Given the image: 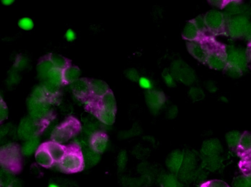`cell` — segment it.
<instances>
[{"mask_svg": "<svg viewBox=\"0 0 251 187\" xmlns=\"http://www.w3.org/2000/svg\"><path fill=\"white\" fill-rule=\"evenodd\" d=\"M46 80L59 87L63 85V70L54 67L49 72Z\"/></svg>", "mask_w": 251, "mask_h": 187, "instance_id": "27", "label": "cell"}, {"mask_svg": "<svg viewBox=\"0 0 251 187\" xmlns=\"http://www.w3.org/2000/svg\"><path fill=\"white\" fill-rule=\"evenodd\" d=\"M177 182L173 177H168L165 180L163 187H177Z\"/></svg>", "mask_w": 251, "mask_h": 187, "instance_id": "45", "label": "cell"}, {"mask_svg": "<svg viewBox=\"0 0 251 187\" xmlns=\"http://www.w3.org/2000/svg\"><path fill=\"white\" fill-rule=\"evenodd\" d=\"M245 176H246L249 182L250 183V184L251 185V174L247 175H245Z\"/></svg>", "mask_w": 251, "mask_h": 187, "instance_id": "54", "label": "cell"}, {"mask_svg": "<svg viewBox=\"0 0 251 187\" xmlns=\"http://www.w3.org/2000/svg\"><path fill=\"white\" fill-rule=\"evenodd\" d=\"M48 57L54 67L60 70H63L71 65L70 60L60 55L51 53Z\"/></svg>", "mask_w": 251, "mask_h": 187, "instance_id": "22", "label": "cell"}, {"mask_svg": "<svg viewBox=\"0 0 251 187\" xmlns=\"http://www.w3.org/2000/svg\"><path fill=\"white\" fill-rule=\"evenodd\" d=\"M229 1H209V2L213 6L218 8H225Z\"/></svg>", "mask_w": 251, "mask_h": 187, "instance_id": "46", "label": "cell"}, {"mask_svg": "<svg viewBox=\"0 0 251 187\" xmlns=\"http://www.w3.org/2000/svg\"><path fill=\"white\" fill-rule=\"evenodd\" d=\"M53 67L54 66L49 60L48 56L47 58L44 57L38 65L37 70L40 77L45 81L49 72Z\"/></svg>", "mask_w": 251, "mask_h": 187, "instance_id": "24", "label": "cell"}, {"mask_svg": "<svg viewBox=\"0 0 251 187\" xmlns=\"http://www.w3.org/2000/svg\"><path fill=\"white\" fill-rule=\"evenodd\" d=\"M226 73L230 77L233 78L240 77L243 72L240 69L227 64L224 70Z\"/></svg>", "mask_w": 251, "mask_h": 187, "instance_id": "40", "label": "cell"}, {"mask_svg": "<svg viewBox=\"0 0 251 187\" xmlns=\"http://www.w3.org/2000/svg\"><path fill=\"white\" fill-rule=\"evenodd\" d=\"M189 95L193 101H199L205 97L203 91L198 87H191L189 91Z\"/></svg>", "mask_w": 251, "mask_h": 187, "instance_id": "36", "label": "cell"}, {"mask_svg": "<svg viewBox=\"0 0 251 187\" xmlns=\"http://www.w3.org/2000/svg\"><path fill=\"white\" fill-rule=\"evenodd\" d=\"M193 21L201 35L204 34L207 31L208 29L204 17L199 16L193 20Z\"/></svg>", "mask_w": 251, "mask_h": 187, "instance_id": "39", "label": "cell"}, {"mask_svg": "<svg viewBox=\"0 0 251 187\" xmlns=\"http://www.w3.org/2000/svg\"><path fill=\"white\" fill-rule=\"evenodd\" d=\"M227 64L237 68L243 72L246 71L248 62L246 52L240 48L230 47L227 48Z\"/></svg>", "mask_w": 251, "mask_h": 187, "instance_id": "9", "label": "cell"}, {"mask_svg": "<svg viewBox=\"0 0 251 187\" xmlns=\"http://www.w3.org/2000/svg\"><path fill=\"white\" fill-rule=\"evenodd\" d=\"M184 161V155L179 152H173L167 160V165L172 171L176 172L179 170Z\"/></svg>", "mask_w": 251, "mask_h": 187, "instance_id": "23", "label": "cell"}, {"mask_svg": "<svg viewBox=\"0 0 251 187\" xmlns=\"http://www.w3.org/2000/svg\"><path fill=\"white\" fill-rule=\"evenodd\" d=\"M74 95L79 99L87 101L91 97L89 79L80 78L70 84Z\"/></svg>", "mask_w": 251, "mask_h": 187, "instance_id": "12", "label": "cell"}, {"mask_svg": "<svg viewBox=\"0 0 251 187\" xmlns=\"http://www.w3.org/2000/svg\"><path fill=\"white\" fill-rule=\"evenodd\" d=\"M8 187H22V186L20 183H18L16 181H14L11 183Z\"/></svg>", "mask_w": 251, "mask_h": 187, "instance_id": "52", "label": "cell"}, {"mask_svg": "<svg viewBox=\"0 0 251 187\" xmlns=\"http://www.w3.org/2000/svg\"><path fill=\"white\" fill-rule=\"evenodd\" d=\"M15 1H12V0H5V1H2V2L4 5H10L12 3H13Z\"/></svg>", "mask_w": 251, "mask_h": 187, "instance_id": "53", "label": "cell"}, {"mask_svg": "<svg viewBox=\"0 0 251 187\" xmlns=\"http://www.w3.org/2000/svg\"><path fill=\"white\" fill-rule=\"evenodd\" d=\"M204 19L208 30L213 34L221 35L226 31V21L222 13L210 11L206 14Z\"/></svg>", "mask_w": 251, "mask_h": 187, "instance_id": "7", "label": "cell"}, {"mask_svg": "<svg viewBox=\"0 0 251 187\" xmlns=\"http://www.w3.org/2000/svg\"><path fill=\"white\" fill-rule=\"evenodd\" d=\"M19 26L24 30L30 31L33 29L34 24L31 19L25 18L20 20Z\"/></svg>", "mask_w": 251, "mask_h": 187, "instance_id": "41", "label": "cell"}, {"mask_svg": "<svg viewBox=\"0 0 251 187\" xmlns=\"http://www.w3.org/2000/svg\"><path fill=\"white\" fill-rule=\"evenodd\" d=\"M249 23L247 17L239 15L226 22V31L231 38L237 39L244 36Z\"/></svg>", "mask_w": 251, "mask_h": 187, "instance_id": "8", "label": "cell"}, {"mask_svg": "<svg viewBox=\"0 0 251 187\" xmlns=\"http://www.w3.org/2000/svg\"><path fill=\"white\" fill-rule=\"evenodd\" d=\"M65 38L67 41L72 42L76 39V36L72 30L69 29L66 33Z\"/></svg>", "mask_w": 251, "mask_h": 187, "instance_id": "47", "label": "cell"}, {"mask_svg": "<svg viewBox=\"0 0 251 187\" xmlns=\"http://www.w3.org/2000/svg\"><path fill=\"white\" fill-rule=\"evenodd\" d=\"M200 187H230L226 182L219 179H213L202 183Z\"/></svg>", "mask_w": 251, "mask_h": 187, "instance_id": "35", "label": "cell"}, {"mask_svg": "<svg viewBox=\"0 0 251 187\" xmlns=\"http://www.w3.org/2000/svg\"><path fill=\"white\" fill-rule=\"evenodd\" d=\"M59 164L60 169L66 173H74L83 170L85 163L83 152L79 145L72 144L67 146L66 153Z\"/></svg>", "mask_w": 251, "mask_h": 187, "instance_id": "2", "label": "cell"}, {"mask_svg": "<svg viewBox=\"0 0 251 187\" xmlns=\"http://www.w3.org/2000/svg\"><path fill=\"white\" fill-rule=\"evenodd\" d=\"M170 71L176 81L185 85H192L195 81L194 70L182 60L174 61L171 64Z\"/></svg>", "mask_w": 251, "mask_h": 187, "instance_id": "6", "label": "cell"}, {"mask_svg": "<svg viewBox=\"0 0 251 187\" xmlns=\"http://www.w3.org/2000/svg\"><path fill=\"white\" fill-rule=\"evenodd\" d=\"M94 98L99 105L105 109L116 112L117 107L116 100L111 90L108 91L101 98Z\"/></svg>", "mask_w": 251, "mask_h": 187, "instance_id": "19", "label": "cell"}, {"mask_svg": "<svg viewBox=\"0 0 251 187\" xmlns=\"http://www.w3.org/2000/svg\"><path fill=\"white\" fill-rule=\"evenodd\" d=\"M42 87L51 101V98L56 96L59 93L60 87L46 80L43 83Z\"/></svg>", "mask_w": 251, "mask_h": 187, "instance_id": "31", "label": "cell"}, {"mask_svg": "<svg viewBox=\"0 0 251 187\" xmlns=\"http://www.w3.org/2000/svg\"><path fill=\"white\" fill-rule=\"evenodd\" d=\"M81 128V124L77 119L69 117L54 130L51 140L63 144L76 136Z\"/></svg>", "mask_w": 251, "mask_h": 187, "instance_id": "3", "label": "cell"}, {"mask_svg": "<svg viewBox=\"0 0 251 187\" xmlns=\"http://www.w3.org/2000/svg\"><path fill=\"white\" fill-rule=\"evenodd\" d=\"M40 140L38 137H35L27 140L22 148V153L26 156H29L36 151L40 146Z\"/></svg>", "mask_w": 251, "mask_h": 187, "instance_id": "28", "label": "cell"}, {"mask_svg": "<svg viewBox=\"0 0 251 187\" xmlns=\"http://www.w3.org/2000/svg\"><path fill=\"white\" fill-rule=\"evenodd\" d=\"M0 118L1 122L7 119L9 114L8 108L2 98L1 99V104H0Z\"/></svg>", "mask_w": 251, "mask_h": 187, "instance_id": "43", "label": "cell"}, {"mask_svg": "<svg viewBox=\"0 0 251 187\" xmlns=\"http://www.w3.org/2000/svg\"><path fill=\"white\" fill-rule=\"evenodd\" d=\"M204 43L208 53L206 63L211 69L224 70L227 64L226 47L211 37L206 38Z\"/></svg>", "mask_w": 251, "mask_h": 187, "instance_id": "1", "label": "cell"}, {"mask_svg": "<svg viewBox=\"0 0 251 187\" xmlns=\"http://www.w3.org/2000/svg\"><path fill=\"white\" fill-rule=\"evenodd\" d=\"M48 187H68V186L66 184H63L59 181H53L49 183Z\"/></svg>", "mask_w": 251, "mask_h": 187, "instance_id": "49", "label": "cell"}, {"mask_svg": "<svg viewBox=\"0 0 251 187\" xmlns=\"http://www.w3.org/2000/svg\"><path fill=\"white\" fill-rule=\"evenodd\" d=\"M244 37L245 39L249 42L250 43H251V23H249L246 31L245 32Z\"/></svg>", "mask_w": 251, "mask_h": 187, "instance_id": "48", "label": "cell"}, {"mask_svg": "<svg viewBox=\"0 0 251 187\" xmlns=\"http://www.w3.org/2000/svg\"><path fill=\"white\" fill-rule=\"evenodd\" d=\"M235 150L240 159L251 154V132L245 131L241 134Z\"/></svg>", "mask_w": 251, "mask_h": 187, "instance_id": "14", "label": "cell"}, {"mask_svg": "<svg viewBox=\"0 0 251 187\" xmlns=\"http://www.w3.org/2000/svg\"><path fill=\"white\" fill-rule=\"evenodd\" d=\"M202 149L206 155L210 157L215 156L220 151L221 145L215 140H209L204 144Z\"/></svg>", "mask_w": 251, "mask_h": 187, "instance_id": "25", "label": "cell"}, {"mask_svg": "<svg viewBox=\"0 0 251 187\" xmlns=\"http://www.w3.org/2000/svg\"><path fill=\"white\" fill-rule=\"evenodd\" d=\"M201 35L193 20L186 24L182 33L183 39L188 42L198 41Z\"/></svg>", "mask_w": 251, "mask_h": 187, "instance_id": "20", "label": "cell"}, {"mask_svg": "<svg viewBox=\"0 0 251 187\" xmlns=\"http://www.w3.org/2000/svg\"><path fill=\"white\" fill-rule=\"evenodd\" d=\"M91 97L100 98L110 90L107 84L103 81L97 79H89Z\"/></svg>", "mask_w": 251, "mask_h": 187, "instance_id": "18", "label": "cell"}, {"mask_svg": "<svg viewBox=\"0 0 251 187\" xmlns=\"http://www.w3.org/2000/svg\"><path fill=\"white\" fill-rule=\"evenodd\" d=\"M107 143L108 136L103 132L94 133L90 138V148L99 154L102 153L105 151Z\"/></svg>", "mask_w": 251, "mask_h": 187, "instance_id": "15", "label": "cell"}, {"mask_svg": "<svg viewBox=\"0 0 251 187\" xmlns=\"http://www.w3.org/2000/svg\"><path fill=\"white\" fill-rule=\"evenodd\" d=\"M50 104L30 98L27 103L30 116L38 120L47 119L50 112Z\"/></svg>", "mask_w": 251, "mask_h": 187, "instance_id": "10", "label": "cell"}, {"mask_svg": "<svg viewBox=\"0 0 251 187\" xmlns=\"http://www.w3.org/2000/svg\"><path fill=\"white\" fill-rule=\"evenodd\" d=\"M0 162L4 169L13 172H17L21 168V150L16 144H8L1 149Z\"/></svg>", "mask_w": 251, "mask_h": 187, "instance_id": "4", "label": "cell"}, {"mask_svg": "<svg viewBox=\"0 0 251 187\" xmlns=\"http://www.w3.org/2000/svg\"><path fill=\"white\" fill-rule=\"evenodd\" d=\"M35 159L39 165L45 168H50L55 163L44 143L36 151Z\"/></svg>", "mask_w": 251, "mask_h": 187, "instance_id": "17", "label": "cell"}, {"mask_svg": "<svg viewBox=\"0 0 251 187\" xmlns=\"http://www.w3.org/2000/svg\"><path fill=\"white\" fill-rule=\"evenodd\" d=\"M31 97L40 101L47 102L50 103L51 102V99L42 86L36 88L33 92Z\"/></svg>", "mask_w": 251, "mask_h": 187, "instance_id": "33", "label": "cell"}, {"mask_svg": "<svg viewBox=\"0 0 251 187\" xmlns=\"http://www.w3.org/2000/svg\"><path fill=\"white\" fill-rule=\"evenodd\" d=\"M124 75L128 80L132 82H138L141 78L138 70L135 68H129L126 70Z\"/></svg>", "mask_w": 251, "mask_h": 187, "instance_id": "38", "label": "cell"}, {"mask_svg": "<svg viewBox=\"0 0 251 187\" xmlns=\"http://www.w3.org/2000/svg\"><path fill=\"white\" fill-rule=\"evenodd\" d=\"M44 144L54 162L59 163L66 153L67 146L53 141L45 142Z\"/></svg>", "mask_w": 251, "mask_h": 187, "instance_id": "16", "label": "cell"}, {"mask_svg": "<svg viewBox=\"0 0 251 187\" xmlns=\"http://www.w3.org/2000/svg\"><path fill=\"white\" fill-rule=\"evenodd\" d=\"M248 60L251 62V43H249L248 46V49L246 52Z\"/></svg>", "mask_w": 251, "mask_h": 187, "instance_id": "51", "label": "cell"}, {"mask_svg": "<svg viewBox=\"0 0 251 187\" xmlns=\"http://www.w3.org/2000/svg\"><path fill=\"white\" fill-rule=\"evenodd\" d=\"M48 120H38L31 116L23 119L20 124L18 134L20 137L25 140L38 137L47 127Z\"/></svg>", "mask_w": 251, "mask_h": 187, "instance_id": "5", "label": "cell"}, {"mask_svg": "<svg viewBox=\"0 0 251 187\" xmlns=\"http://www.w3.org/2000/svg\"><path fill=\"white\" fill-rule=\"evenodd\" d=\"M241 1H229L225 7L226 12L230 16L243 15L245 6L240 3Z\"/></svg>", "mask_w": 251, "mask_h": 187, "instance_id": "26", "label": "cell"}, {"mask_svg": "<svg viewBox=\"0 0 251 187\" xmlns=\"http://www.w3.org/2000/svg\"><path fill=\"white\" fill-rule=\"evenodd\" d=\"M178 108L176 106H172L169 110L168 114L169 117L174 118L177 114Z\"/></svg>", "mask_w": 251, "mask_h": 187, "instance_id": "50", "label": "cell"}, {"mask_svg": "<svg viewBox=\"0 0 251 187\" xmlns=\"http://www.w3.org/2000/svg\"><path fill=\"white\" fill-rule=\"evenodd\" d=\"M83 154L85 165L87 164L89 166L95 165L100 159V154L96 152L91 148L90 150H87Z\"/></svg>", "mask_w": 251, "mask_h": 187, "instance_id": "30", "label": "cell"}, {"mask_svg": "<svg viewBox=\"0 0 251 187\" xmlns=\"http://www.w3.org/2000/svg\"><path fill=\"white\" fill-rule=\"evenodd\" d=\"M233 187H251L246 176L244 175L235 177L232 182Z\"/></svg>", "mask_w": 251, "mask_h": 187, "instance_id": "37", "label": "cell"}, {"mask_svg": "<svg viewBox=\"0 0 251 187\" xmlns=\"http://www.w3.org/2000/svg\"><path fill=\"white\" fill-rule=\"evenodd\" d=\"M187 48L189 54L201 63H206L208 50L204 42L198 41L188 42Z\"/></svg>", "mask_w": 251, "mask_h": 187, "instance_id": "13", "label": "cell"}, {"mask_svg": "<svg viewBox=\"0 0 251 187\" xmlns=\"http://www.w3.org/2000/svg\"><path fill=\"white\" fill-rule=\"evenodd\" d=\"M147 106L153 113H157L163 108L166 102L164 93L158 89H152L146 93Z\"/></svg>", "mask_w": 251, "mask_h": 187, "instance_id": "11", "label": "cell"}, {"mask_svg": "<svg viewBox=\"0 0 251 187\" xmlns=\"http://www.w3.org/2000/svg\"><path fill=\"white\" fill-rule=\"evenodd\" d=\"M81 75V70L76 66H70L63 70V85L71 84L78 80Z\"/></svg>", "mask_w": 251, "mask_h": 187, "instance_id": "21", "label": "cell"}, {"mask_svg": "<svg viewBox=\"0 0 251 187\" xmlns=\"http://www.w3.org/2000/svg\"><path fill=\"white\" fill-rule=\"evenodd\" d=\"M241 134L238 131H231L229 132L226 136V140L228 145L232 149L237 147Z\"/></svg>", "mask_w": 251, "mask_h": 187, "instance_id": "32", "label": "cell"}, {"mask_svg": "<svg viewBox=\"0 0 251 187\" xmlns=\"http://www.w3.org/2000/svg\"><path fill=\"white\" fill-rule=\"evenodd\" d=\"M127 157L126 153L124 151L119 154L118 159V165L120 168H124L126 165Z\"/></svg>", "mask_w": 251, "mask_h": 187, "instance_id": "44", "label": "cell"}, {"mask_svg": "<svg viewBox=\"0 0 251 187\" xmlns=\"http://www.w3.org/2000/svg\"><path fill=\"white\" fill-rule=\"evenodd\" d=\"M162 76L165 83L168 87L173 88L176 86V80L170 72V69H165Z\"/></svg>", "mask_w": 251, "mask_h": 187, "instance_id": "34", "label": "cell"}, {"mask_svg": "<svg viewBox=\"0 0 251 187\" xmlns=\"http://www.w3.org/2000/svg\"><path fill=\"white\" fill-rule=\"evenodd\" d=\"M238 167L243 175L251 174V154L240 159Z\"/></svg>", "mask_w": 251, "mask_h": 187, "instance_id": "29", "label": "cell"}, {"mask_svg": "<svg viewBox=\"0 0 251 187\" xmlns=\"http://www.w3.org/2000/svg\"><path fill=\"white\" fill-rule=\"evenodd\" d=\"M140 86L147 91H149L153 89V83L152 81L147 77H141L139 81Z\"/></svg>", "mask_w": 251, "mask_h": 187, "instance_id": "42", "label": "cell"}]
</instances>
